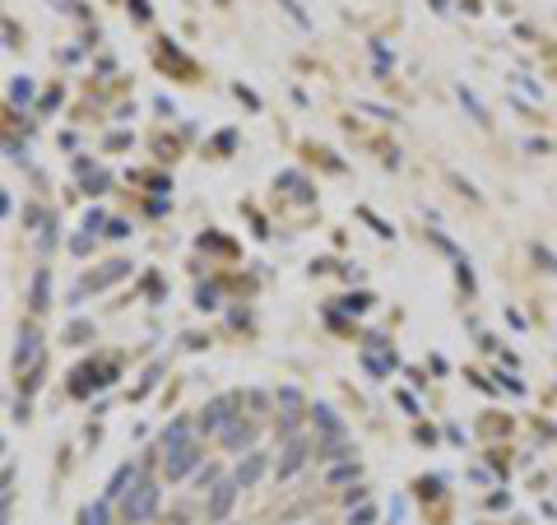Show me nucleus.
Returning <instances> with one entry per match:
<instances>
[{
  "label": "nucleus",
  "instance_id": "nucleus-1",
  "mask_svg": "<svg viewBox=\"0 0 557 525\" xmlns=\"http://www.w3.org/2000/svg\"><path fill=\"white\" fill-rule=\"evenodd\" d=\"M154 507H158V488H139L135 502H125V521H130V525L149 521V516H154Z\"/></svg>",
  "mask_w": 557,
  "mask_h": 525
},
{
  "label": "nucleus",
  "instance_id": "nucleus-6",
  "mask_svg": "<svg viewBox=\"0 0 557 525\" xmlns=\"http://www.w3.org/2000/svg\"><path fill=\"white\" fill-rule=\"evenodd\" d=\"M260 470H265L260 456H256V461H247V470H237V483H242V488H247V483H256V474H260Z\"/></svg>",
  "mask_w": 557,
  "mask_h": 525
},
{
  "label": "nucleus",
  "instance_id": "nucleus-2",
  "mask_svg": "<svg viewBox=\"0 0 557 525\" xmlns=\"http://www.w3.org/2000/svg\"><path fill=\"white\" fill-rule=\"evenodd\" d=\"M195 456H200V451H195V447H182V451H177V456H172V461H168V479H182L186 470L195 465Z\"/></svg>",
  "mask_w": 557,
  "mask_h": 525
},
{
  "label": "nucleus",
  "instance_id": "nucleus-4",
  "mask_svg": "<svg viewBox=\"0 0 557 525\" xmlns=\"http://www.w3.org/2000/svg\"><path fill=\"white\" fill-rule=\"evenodd\" d=\"M79 525H107V507L98 502V507H84L79 511Z\"/></svg>",
  "mask_w": 557,
  "mask_h": 525
},
{
  "label": "nucleus",
  "instance_id": "nucleus-3",
  "mask_svg": "<svg viewBox=\"0 0 557 525\" xmlns=\"http://www.w3.org/2000/svg\"><path fill=\"white\" fill-rule=\"evenodd\" d=\"M237 488H242V483H223V488H218V493H214V502H209V516H223V511H228V502H232V493H237Z\"/></svg>",
  "mask_w": 557,
  "mask_h": 525
},
{
  "label": "nucleus",
  "instance_id": "nucleus-5",
  "mask_svg": "<svg viewBox=\"0 0 557 525\" xmlns=\"http://www.w3.org/2000/svg\"><path fill=\"white\" fill-rule=\"evenodd\" d=\"M130 479H135V465H121V470H116V479H112V488H107V493H112V497H116V493H125V483H130Z\"/></svg>",
  "mask_w": 557,
  "mask_h": 525
}]
</instances>
